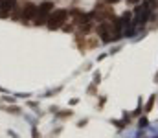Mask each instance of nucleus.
<instances>
[{
    "label": "nucleus",
    "instance_id": "obj_4",
    "mask_svg": "<svg viewBox=\"0 0 158 138\" xmlns=\"http://www.w3.org/2000/svg\"><path fill=\"white\" fill-rule=\"evenodd\" d=\"M35 13H37V6H35V4H31V2H28V4H24V6L20 8V20H22V22L33 20Z\"/></svg>",
    "mask_w": 158,
    "mask_h": 138
},
{
    "label": "nucleus",
    "instance_id": "obj_5",
    "mask_svg": "<svg viewBox=\"0 0 158 138\" xmlns=\"http://www.w3.org/2000/svg\"><path fill=\"white\" fill-rule=\"evenodd\" d=\"M53 11V2H50V0H46V2H42L40 6H37V13H40V15H50Z\"/></svg>",
    "mask_w": 158,
    "mask_h": 138
},
{
    "label": "nucleus",
    "instance_id": "obj_16",
    "mask_svg": "<svg viewBox=\"0 0 158 138\" xmlns=\"http://www.w3.org/2000/svg\"><path fill=\"white\" fill-rule=\"evenodd\" d=\"M108 2H110V4H116V2H118V0H108Z\"/></svg>",
    "mask_w": 158,
    "mask_h": 138
},
{
    "label": "nucleus",
    "instance_id": "obj_11",
    "mask_svg": "<svg viewBox=\"0 0 158 138\" xmlns=\"http://www.w3.org/2000/svg\"><path fill=\"white\" fill-rule=\"evenodd\" d=\"M94 92H96V85H92V87L88 88V94H94Z\"/></svg>",
    "mask_w": 158,
    "mask_h": 138
},
{
    "label": "nucleus",
    "instance_id": "obj_1",
    "mask_svg": "<svg viewBox=\"0 0 158 138\" xmlns=\"http://www.w3.org/2000/svg\"><path fill=\"white\" fill-rule=\"evenodd\" d=\"M68 15H70L68 9H53V11L48 15V20H46L48 28H50V30H59L64 22H66Z\"/></svg>",
    "mask_w": 158,
    "mask_h": 138
},
{
    "label": "nucleus",
    "instance_id": "obj_10",
    "mask_svg": "<svg viewBox=\"0 0 158 138\" xmlns=\"http://www.w3.org/2000/svg\"><path fill=\"white\" fill-rule=\"evenodd\" d=\"M9 110H11V112H13V114H18V112H20V109H18V107H11V109H9Z\"/></svg>",
    "mask_w": 158,
    "mask_h": 138
},
{
    "label": "nucleus",
    "instance_id": "obj_3",
    "mask_svg": "<svg viewBox=\"0 0 158 138\" xmlns=\"http://www.w3.org/2000/svg\"><path fill=\"white\" fill-rule=\"evenodd\" d=\"M17 8V0H0V18H9Z\"/></svg>",
    "mask_w": 158,
    "mask_h": 138
},
{
    "label": "nucleus",
    "instance_id": "obj_9",
    "mask_svg": "<svg viewBox=\"0 0 158 138\" xmlns=\"http://www.w3.org/2000/svg\"><path fill=\"white\" fill-rule=\"evenodd\" d=\"M114 125H118V129H123L125 127V122H114Z\"/></svg>",
    "mask_w": 158,
    "mask_h": 138
},
{
    "label": "nucleus",
    "instance_id": "obj_14",
    "mask_svg": "<svg viewBox=\"0 0 158 138\" xmlns=\"http://www.w3.org/2000/svg\"><path fill=\"white\" fill-rule=\"evenodd\" d=\"M31 134H33V138H40V134L37 133V129H33V131H31Z\"/></svg>",
    "mask_w": 158,
    "mask_h": 138
},
{
    "label": "nucleus",
    "instance_id": "obj_6",
    "mask_svg": "<svg viewBox=\"0 0 158 138\" xmlns=\"http://www.w3.org/2000/svg\"><path fill=\"white\" fill-rule=\"evenodd\" d=\"M131 17H132V15H131L129 11H125V13L121 15V18H120V22H121V26H125V24H129V20H131Z\"/></svg>",
    "mask_w": 158,
    "mask_h": 138
},
{
    "label": "nucleus",
    "instance_id": "obj_8",
    "mask_svg": "<svg viewBox=\"0 0 158 138\" xmlns=\"http://www.w3.org/2000/svg\"><path fill=\"white\" fill-rule=\"evenodd\" d=\"M72 114H74L72 110H63V112L59 114V116H63V118H66V116H68V118H70V116H72Z\"/></svg>",
    "mask_w": 158,
    "mask_h": 138
},
{
    "label": "nucleus",
    "instance_id": "obj_7",
    "mask_svg": "<svg viewBox=\"0 0 158 138\" xmlns=\"http://www.w3.org/2000/svg\"><path fill=\"white\" fill-rule=\"evenodd\" d=\"M154 100H156V96L153 94V96L149 98V101H147V105H145V112H149V110L153 109V105H154Z\"/></svg>",
    "mask_w": 158,
    "mask_h": 138
},
{
    "label": "nucleus",
    "instance_id": "obj_13",
    "mask_svg": "<svg viewBox=\"0 0 158 138\" xmlns=\"http://www.w3.org/2000/svg\"><path fill=\"white\" fill-rule=\"evenodd\" d=\"M145 125H147V120H145V118H142V120H140V127H145Z\"/></svg>",
    "mask_w": 158,
    "mask_h": 138
},
{
    "label": "nucleus",
    "instance_id": "obj_15",
    "mask_svg": "<svg viewBox=\"0 0 158 138\" xmlns=\"http://www.w3.org/2000/svg\"><path fill=\"white\" fill-rule=\"evenodd\" d=\"M127 2H131V4H138V0H127Z\"/></svg>",
    "mask_w": 158,
    "mask_h": 138
},
{
    "label": "nucleus",
    "instance_id": "obj_12",
    "mask_svg": "<svg viewBox=\"0 0 158 138\" xmlns=\"http://www.w3.org/2000/svg\"><path fill=\"white\" fill-rule=\"evenodd\" d=\"M4 101H8V103H13V101H15V98H9V96H6V98H4Z\"/></svg>",
    "mask_w": 158,
    "mask_h": 138
},
{
    "label": "nucleus",
    "instance_id": "obj_2",
    "mask_svg": "<svg viewBox=\"0 0 158 138\" xmlns=\"http://www.w3.org/2000/svg\"><path fill=\"white\" fill-rule=\"evenodd\" d=\"M96 31H98V35H99V39H101L103 42H110V41H112L110 26H108V22H107V20H99V22H98Z\"/></svg>",
    "mask_w": 158,
    "mask_h": 138
}]
</instances>
